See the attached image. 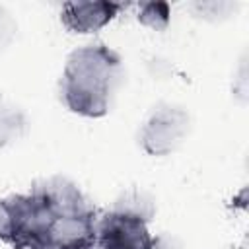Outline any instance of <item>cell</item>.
<instances>
[{
	"mask_svg": "<svg viewBox=\"0 0 249 249\" xmlns=\"http://www.w3.org/2000/svg\"><path fill=\"white\" fill-rule=\"evenodd\" d=\"M138 19L152 27V29H163L169 21V8L163 2H152V4H144L140 10Z\"/></svg>",
	"mask_w": 249,
	"mask_h": 249,
	"instance_id": "cell-8",
	"label": "cell"
},
{
	"mask_svg": "<svg viewBox=\"0 0 249 249\" xmlns=\"http://www.w3.org/2000/svg\"><path fill=\"white\" fill-rule=\"evenodd\" d=\"M10 226L6 243L14 249H91L95 208L80 189L51 177L37 183L29 195L6 200Z\"/></svg>",
	"mask_w": 249,
	"mask_h": 249,
	"instance_id": "cell-1",
	"label": "cell"
},
{
	"mask_svg": "<svg viewBox=\"0 0 249 249\" xmlns=\"http://www.w3.org/2000/svg\"><path fill=\"white\" fill-rule=\"evenodd\" d=\"M189 132V115L181 107L160 105L140 132L144 150L152 156H165L173 152Z\"/></svg>",
	"mask_w": 249,
	"mask_h": 249,
	"instance_id": "cell-4",
	"label": "cell"
},
{
	"mask_svg": "<svg viewBox=\"0 0 249 249\" xmlns=\"http://www.w3.org/2000/svg\"><path fill=\"white\" fill-rule=\"evenodd\" d=\"M121 80V56L105 45H88L68 56L60 80V97L72 113L103 117Z\"/></svg>",
	"mask_w": 249,
	"mask_h": 249,
	"instance_id": "cell-2",
	"label": "cell"
},
{
	"mask_svg": "<svg viewBox=\"0 0 249 249\" xmlns=\"http://www.w3.org/2000/svg\"><path fill=\"white\" fill-rule=\"evenodd\" d=\"M119 4L99 0V2H68L62 8V23L74 33H91L107 25L119 12Z\"/></svg>",
	"mask_w": 249,
	"mask_h": 249,
	"instance_id": "cell-5",
	"label": "cell"
},
{
	"mask_svg": "<svg viewBox=\"0 0 249 249\" xmlns=\"http://www.w3.org/2000/svg\"><path fill=\"white\" fill-rule=\"evenodd\" d=\"M152 249H185L183 243L171 235H160L152 239Z\"/></svg>",
	"mask_w": 249,
	"mask_h": 249,
	"instance_id": "cell-10",
	"label": "cell"
},
{
	"mask_svg": "<svg viewBox=\"0 0 249 249\" xmlns=\"http://www.w3.org/2000/svg\"><path fill=\"white\" fill-rule=\"evenodd\" d=\"M142 216L113 208L95 220L91 249H152V235Z\"/></svg>",
	"mask_w": 249,
	"mask_h": 249,
	"instance_id": "cell-3",
	"label": "cell"
},
{
	"mask_svg": "<svg viewBox=\"0 0 249 249\" xmlns=\"http://www.w3.org/2000/svg\"><path fill=\"white\" fill-rule=\"evenodd\" d=\"M115 208L117 210H124V212H130V214H136V216H142L144 220H150L152 214H154V206H152V200L138 193V191H132V193H126L124 196H121L117 202H115Z\"/></svg>",
	"mask_w": 249,
	"mask_h": 249,
	"instance_id": "cell-7",
	"label": "cell"
},
{
	"mask_svg": "<svg viewBox=\"0 0 249 249\" xmlns=\"http://www.w3.org/2000/svg\"><path fill=\"white\" fill-rule=\"evenodd\" d=\"M8 226H10V212L6 200H0V239L6 241L8 235Z\"/></svg>",
	"mask_w": 249,
	"mask_h": 249,
	"instance_id": "cell-11",
	"label": "cell"
},
{
	"mask_svg": "<svg viewBox=\"0 0 249 249\" xmlns=\"http://www.w3.org/2000/svg\"><path fill=\"white\" fill-rule=\"evenodd\" d=\"M25 130L23 113L12 103L0 99V146L18 140Z\"/></svg>",
	"mask_w": 249,
	"mask_h": 249,
	"instance_id": "cell-6",
	"label": "cell"
},
{
	"mask_svg": "<svg viewBox=\"0 0 249 249\" xmlns=\"http://www.w3.org/2000/svg\"><path fill=\"white\" fill-rule=\"evenodd\" d=\"M14 33H16V23H14V19L10 18V14H8L4 8H0V49H4V47L12 41Z\"/></svg>",
	"mask_w": 249,
	"mask_h": 249,
	"instance_id": "cell-9",
	"label": "cell"
}]
</instances>
